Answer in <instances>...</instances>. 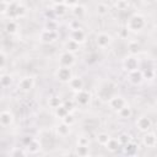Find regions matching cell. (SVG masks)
<instances>
[{
  "label": "cell",
  "instance_id": "30",
  "mask_svg": "<svg viewBox=\"0 0 157 157\" xmlns=\"http://www.w3.org/2000/svg\"><path fill=\"white\" fill-rule=\"evenodd\" d=\"M96 11H97V13H98L99 16H104V15L108 13V6H107L105 4H103V2H101V4L97 5Z\"/></svg>",
  "mask_w": 157,
  "mask_h": 157
},
{
  "label": "cell",
  "instance_id": "10",
  "mask_svg": "<svg viewBox=\"0 0 157 157\" xmlns=\"http://www.w3.org/2000/svg\"><path fill=\"white\" fill-rule=\"evenodd\" d=\"M128 80L130 83L132 85H140L144 80V75H142V70H132V71H129V75H128Z\"/></svg>",
  "mask_w": 157,
  "mask_h": 157
},
{
  "label": "cell",
  "instance_id": "16",
  "mask_svg": "<svg viewBox=\"0 0 157 157\" xmlns=\"http://www.w3.org/2000/svg\"><path fill=\"white\" fill-rule=\"evenodd\" d=\"M56 132H58V135L61 136V137L67 136V135L70 134V125H67L66 123L61 121L60 124L56 125Z\"/></svg>",
  "mask_w": 157,
  "mask_h": 157
},
{
  "label": "cell",
  "instance_id": "26",
  "mask_svg": "<svg viewBox=\"0 0 157 157\" xmlns=\"http://www.w3.org/2000/svg\"><path fill=\"white\" fill-rule=\"evenodd\" d=\"M85 12H86V10H85V7H83L82 5L76 4L75 6H72V13H74V16L81 18V17L85 15Z\"/></svg>",
  "mask_w": 157,
  "mask_h": 157
},
{
  "label": "cell",
  "instance_id": "1",
  "mask_svg": "<svg viewBox=\"0 0 157 157\" xmlns=\"http://www.w3.org/2000/svg\"><path fill=\"white\" fill-rule=\"evenodd\" d=\"M145 18L144 16L139 15V13H135L132 16H130L126 21V28L131 32H139L141 31L144 27H145Z\"/></svg>",
  "mask_w": 157,
  "mask_h": 157
},
{
  "label": "cell",
  "instance_id": "28",
  "mask_svg": "<svg viewBox=\"0 0 157 157\" xmlns=\"http://www.w3.org/2000/svg\"><path fill=\"white\" fill-rule=\"evenodd\" d=\"M109 139H110V136H109L107 132H101V134H98L97 137H96L97 142H98L99 145H102V146H105V144L109 141Z\"/></svg>",
  "mask_w": 157,
  "mask_h": 157
},
{
  "label": "cell",
  "instance_id": "35",
  "mask_svg": "<svg viewBox=\"0 0 157 157\" xmlns=\"http://www.w3.org/2000/svg\"><path fill=\"white\" fill-rule=\"evenodd\" d=\"M69 27H70L71 31H74V29H78V28H81V23H80L78 20H71V21L69 22Z\"/></svg>",
  "mask_w": 157,
  "mask_h": 157
},
{
  "label": "cell",
  "instance_id": "9",
  "mask_svg": "<svg viewBox=\"0 0 157 157\" xmlns=\"http://www.w3.org/2000/svg\"><path fill=\"white\" fill-rule=\"evenodd\" d=\"M109 107L114 110H119L120 108H123L124 105H126V101L124 99V97L121 96H114V97H110L109 101Z\"/></svg>",
  "mask_w": 157,
  "mask_h": 157
},
{
  "label": "cell",
  "instance_id": "38",
  "mask_svg": "<svg viewBox=\"0 0 157 157\" xmlns=\"http://www.w3.org/2000/svg\"><path fill=\"white\" fill-rule=\"evenodd\" d=\"M25 13H26V9H25V6H22L21 4H18L17 10H16V17H22Z\"/></svg>",
  "mask_w": 157,
  "mask_h": 157
},
{
  "label": "cell",
  "instance_id": "6",
  "mask_svg": "<svg viewBox=\"0 0 157 157\" xmlns=\"http://www.w3.org/2000/svg\"><path fill=\"white\" fill-rule=\"evenodd\" d=\"M110 43H112V37L108 33L102 32V33H98L97 34V37H96V44H97L98 48L104 49V48L109 47Z\"/></svg>",
  "mask_w": 157,
  "mask_h": 157
},
{
  "label": "cell",
  "instance_id": "22",
  "mask_svg": "<svg viewBox=\"0 0 157 157\" xmlns=\"http://www.w3.org/2000/svg\"><path fill=\"white\" fill-rule=\"evenodd\" d=\"M65 49H66L67 52H70V53H75V52L78 50V43H76L75 40H72V39L70 38L69 40L65 42Z\"/></svg>",
  "mask_w": 157,
  "mask_h": 157
},
{
  "label": "cell",
  "instance_id": "2",
  "mask_svg": "<svg viewBox=\"0 0 157 157\" xmlns=\"http://www.w3.org/2000/svg\"><path fill=\"white\" fill-rule=\"evenodd\" d=\"M55 77L60 81V82H69L70 78L72 77V72L71 69L69 66H60L56 72H55Z\"/></svg>",
  "mask_w": 157,
  "mask_h": 157
},
{
  "label": "cell",
  "instance_id": "44",
  "mask_svg": "<svg viewBox=\"0 0 157 157\" xmlns=\"http://www.w3.org/2000/svg\"><path fill=\"white\" fill-rule=\"evenodd\" d=\"M67 7H72V6H75L76 4H77V0H65V2H64Z\"/></svg>",
  "mask_w": 157,
  "mask_h": 157
},
{
  "label": "cell",
  "instance_id": "12",
  "mask_svg": "<svg viewBox=\"0 0 157 157\" xmlns=\"http://www.w3.org/2000/svg\"><path fill=\"white\" fill-rule=\"evenodd\" d=\"M12 121H13V114L10 110H2L0 113V124L2 128L11 125Z\"/></svg>",
  "mask_w": 157,
  "mask_h": 157
},
{
  "label": "cell",
  "instance_id": "40",
  "mask_svg": "<svg viewBox=\"0 0 157 157\" xmlns=\"http://www.w3.org/2000/svg\"><path fill=\"white\" fill-rule=\"evenodd\" d=\"M63 121H64V123H66L67 125H70V126H71V125L74 124L75 119H74V117H72V115H71V114L69 113V114H67V115H66V117H65V118L63 119Z\"/></svg>",
  "mask_w": 157,
  "mask_h": 157
},
{
  "label": "cell",
  "instance_id": "17",
  "mask_svg": "<svg viewBox=\"0 0 157 157\" xmlns=\"http://www.w3.org/2000/svg\"><path fill=\"white\" fill-rule=\"evenodd\" d=\"M117 114L119 115L120 119H129V118H131V115H132V109L126 104V105H124L123 108H120L119 110H117Z\"/></svg>",
  "mask_w": 157,
  "mask_h": 157
},
{
  "label": "cell",
  "instance_id": "49",
  "mask_svg": "<svg viewBox=\"0 0 157 157\" xmlns=\"http://www.w3.org/2000/svg\"><path fill=\"white\" fill-rule=\"evenodd\" d=\"M148 1H153V0H148Z\"/></svg>",
  "mask_w": 157,
  "mask_h": 157
},
{
  "label": "cell",
  "instance_id": "14",
  "mask_svg": "<svg viewBox=\"0 0 157 157\" xmlns=\"http://www.w3.org/2000/svg\"><path fill=\"white\" fill-rule=\"evenodd\" d=\"M67 83H69L70 88H71L72 91H75V92H77V91H80V90L83 88V80H82L81 77H78V76L71 77Z\"/></svg>",
  "mask_w": 157,
  "mask_h": 157
},
{
  "label": "cell",
  "instance_id": "15",
  "mask_svg": "<svg viewBox=\"0 0 157 157\" xmlns=\"http://www.w3.org/2000/svg\"><path fill=\"white\" fill-rule=\"evenodd\" d=\"M142 142L146 147H153L157 144V137H156L155 134H151V132L146 131V134L142 136Z\"/></svg>",
  "mask_w": 157,
  "mask_h": 157
},
{
  "label": "cell",
  "instance_id": "46",
  "mask_svg": "<svg viewBox=\"0 0 157 157\" xmlns=\"http://www.w3.org/2000/svg\"><path fill=\"white\" fill-rule=\"evenodd\" d=\"M63 104L66 107V109H67V110H71V109H72V107H74V104H72V102H71V101H70V102L64 101V102H63Z\"/></svg>",
  "mask_w": 157,
  "mask_h": 157
},
{
  "label": "cell",
  "instance_id": "33",
  "mask_svg": "<svg viewBox=\"0 0 157 157\" xmlns=\"http://www.w3.org/2000/svg\"><path fill=\"white\" fill-rule=\"evenodd\" d=\"M9 6H10V1L7 0H1L0 1V12L2 16H5L9 11Z\"/></svg>",
  "mask_w": 157,
  "mask_h": 157
},
{
  "label": "cell",
  "instance_id": "19",
  "mask_svg": "<svg viewBox=\"0 0 157 157\" xmlns=\"http://www.w3.org/2000/svg\"><path fill=\"white\" fill-rule=\"evenodd\" d=\"M17 28H18V26H17V23L13 21V20H10V21H7L6 22V25H5V32L7 33V34H13V33H16L17 32Z\"/></svg>",
  "mask_w": 157,
  "mask_h": 157
},
{
  "label": "cell",
  "instance_id": "43",
  "mask_svg": "<svg viewBox=\"0 0 157 157\" xmlns=\"http://www.w3.org/2000/svg\"><path fill=\"white\" fill-rule=\"evenodd\" d=\"M25 155H27V152L23 151V150H18V148H16L15 151L10 152V156H25Z\"/></svg>",
  "mask_w": 157,
  "mask_h": 157
},
{
  "label": "cell",
  "instance_id": "41",
  "mask_svg": "<svg viewBox=\"0 0 157 157\" xmlns=\"http://www.w3.org/2000/svg\"><path fill=\"white\" fill-rule=\"evenodd\" d=\"M117 7H118V10H125L128 7V2L125 0H118Z\"/></svg>",
  "mask_w": 157,
  "mask_h": 157
},
{
  "label": "cell",
  "instance_id": "29",
  "mask_svg": "<svg viewBox=\"0 0 157 157\" xmlns=\"http://www.w3.org/2000/svg\"><path fill=\"white\" fill-rule=\"evenodd\" d=\"M128 49H129V53H130V54L135 55V54L139 53V50H140V45H139L137 42L131 40V42H129V44H128Z\"/></svg>",
  "mask_w": 157,
  "mask_h": 157
},
{
  "label": "cell",
  "instance_id": "32",
  "mask_svg": "<svg viewBox=\"0 0 157 157\" xmlns=\"http://www.w3.org/2000/svg\"><path fill=\"white\" fill-rule=\"evenodd\" d=\"M118 140H119V142H120L121 146H125L126 144L130 142V135L126 134V132H123V134H120V135L118 136Z\"/></svg>",
  "mask_w": 157,
  "mask_h": 157
},
{
  "label": "cell",
  "instance_id": "39",
  "mask_svg": "<svg viewBox=\"0 0 157 157\" xmlns=\"http://www.w3.org/2000/svg\"><path fill=\"white\" fill-rule=\"evenodd\" d=\"M128 34H129V29L126 28V26H125L124 28H120V29H119V37H120L121 39L128 38Z\"/></svg>",
  "mask_w": 157,
  "mask_h": 157
},
{
  "label": "cell",
  "instance_id": "23",
  "mask_svg": "<svg viewBox=\"0 0 157 157\" xmlns=\"http://www.w3.org/2000/svg\"><path fill=\"white\" fill-rule=\"evenodd\" d=\"M11 82H12V77L10 76V74H1V77H0V85H1V87L2 88H6V87H9L10 85H11Z\"/></svg>",
  "mask_w": 157,
  "mask_h": 157
},
{
  "label": "cell",
  "instance_id": "13",
  "mask_svg": "<svg viewBox=\"0 0 157 157\" xmlns=\"http://www.w3.org/2000/svg\"><path fill=\"white\" fill-rule=\"evenodd\" d=\"M70 38H71L72 40H75L76 43L81 44V43H83V42L86 40V33L82 31V28L74 29V31H71V33H70Z\"/></svg>",
  "mask_w": 157,
  "mask_h": 157
},
{
  "label": "cell",
  "instance_id": "7",
  "mask_svg": "<svg viewBox=\"0 0 157 157\" xmlns=\"http://www.w3.org/2000/svg\"><path fill=\"white\" fill-rule=\"evenodd\" d=\"M59 63H60V66H69L71 67L75 63V56H74V53H70V52H64L60 54V58H59Z\"/></svg>",
  "mask_w": 157,
  "mask_h": 157
},
{
  "label": "cell",
  "instance_id": "18",
  "mask_svg": "<svg viewBox=\"0 0 157 157\" xmlns=\"http://www.w3.org/2000/svg\"><path fill=\"white\" fill-rule=\"evenodd\" d=\"M120 146H121V145H120L119 140H118V139H114V137H110V139H109V141L105 144L107 150H108V151H110V152H115V151H118Z\"/></svg>",
  "mask_w": 157,
  "mask_h": 157
},
{
  "label": "cell",
  "instance_id": "47",
  "mask_svg": "<svg viewBox=\"0 0 157 157\" xmlns=\"http://www.w3.org/2000/svg\"><path fill=\"white\" fill-rule=\"evenodd\" d=\"M53 2H54V5H55V4H64L65 0H53Z\"/></svg>",
  "mask_w": 157,
  "mask_h": 157
},
{
  "label": "cell",
  "instance_id": "5",
  "mask_svg": "<svg viewBox=\"0 0 157 157\" xmlns=\"http://www.w3.org/2000/svg\"><path fill=\"white\" fill-rule=\"evenodd\" d=\"M58 32L56 31H53V29H43L39 34V38L43 43H53L58 39Z\"/></svg>",
  "mask_w": 157,
  "mask_h": 157
},
{
  "label": "cell",
  "instance_id": "34",
  "mask_svg": "<svg viewBox=\"0 0 157 157\" xmlns=\"http://www.w3.org/2000/svg\"><path fill=\"white\" fill-rule=\"evenodd\" d=\"M123 148H124V153L131 155V153H134V151L136 150V146H135L134 144L129 142V144H126V145H125V147H123Z\"/></svg>",
  "mask_w": 157,
  "mask_h": 157
},
{
  "label": "cell",
  "instance_id": "31",
  "mask_svg": "<svg viewBox=\"0 0 157 157\" xmlns=\"http://www.w3.org/2000/svg\"><path fill=\"white\" fill-rule=\"evenodd\" d=\"M88 153H90L88 146L77 145V147H76V155H78V156H87Z\"/></svg>",
  "mask_w": 157,
  "mask_h": 157
},
{
  "label": "cell",
  "instance_id": "45",
  "mask_svg": "<svg viewBox=\"0 0 157 157\" xmlns=\"http://www.w3.org/2000/svg\"><path fill=\"white\" fill-rule=\"evenodd\" d=\"M33 140V137H31V136H25L23 139H22V142H23V145L25 146H28L29 145V142Z\"/></svg>",
  "mask_w": 157,
  "mask_h": 157
},
{
  "label": "cell",
  "instance_id": "48",
  "mask_svg": "<svg viewBox=\"0 0 157 157\" xmlns=\"http://www.w3.org/2000/svg\"><path fill=\"white\" fill-rule=\"evenodd\" d=\"M155 129H156V132H157V123H156V126H155Z\"/></svg>",
  "mask_w": 157,
  "mask_h": 157
},
{
  "label": "cell",
  "instance_id": "20",
  "mask_svg": "<svg viewBox=\"0 0 157 157\" xmlns=\"http://www.w3.org/2000/svg\"><path fill=\"white\" fill-rule=\"evenodd\" d=\"M66 9H67V6L65 4H55L53 7V11H54L55 16H64L67 11Z\"/></svg>",
  "mask_w": 157,
  "mask_h": 157
},
{
  "label": "cell",
  "instance_id": "42",
  "mask_svg": "<svg viewBox=\"0 0 157 157\" xmlns=\"http://www.w3.org/2000/svg\"><path fill=\"white\" fill-rule=\"evenodd\" d=\"M0 61H1V64H0V66H1V70H4V67H5V64H6V54H5V52H4V50L0 53Z\"/></svg>",
  "mask_w": 157,
  "mask_h": 157
},
{
  "label": "cell",
  "instance_id": "21",
  "mask_svg": "<svg viewBox=\"0 0 157 157\" xmlns=\"http://www.w3.org/2000/svg\"><path fill=\"white\" fill-rule=\"evenodd\" d=\"M48 104H49L50 108L55 109V108H58L59 105L63 104V101H61V98L59 96H50L49 99H48Z\"/></svg>",
  "mask_w": 157,
  "mask_h": 157
},
{
  "label": "cell",
  "instance_id": "27",
  "mask_svg": "<svg viewBox=\"0 0 157 157\" xmlns=\"http://www.w3.org/2000/svg\"><path fill=\"white\" fill-rule=\"evenodd\" d=\"M142 75H144V78L146 80H153L156 76V71L153 70V67H145L142 70Z\"/></svg>",
  "mask_w": 157,
  "mask_h": 157
},
{
  "label": "cell",
  "instance_id": "36",
  "mask_svg": "<svg viewBox=\"0 0 157 157\" xmlns=\"http://www.w3.org/2000/svg\"><path fill=\"white\" fill-rule=\"evenodd\" d=\"M88 144H90V139H88L87 136H83V135H81V136H78V137H77V145L88 146Z\"/></svg>",
  "mask_w": 157,
  "mask_h": 157
},
{
  "label": "cell",
  "instance_id": "25",
  "mask_svg": "<svg viewBox=\"0 0 157 157\" xmlns=\"http://www.w3.org/2000/svg\"><path fill=\"white\" fill-rule=\"evenodd\" d=\"M67 114H69V110L66 109V107H65L64 104H61V105H59L58 108H55V115H56L58 118H60L61 120H63Z\"/></svg>",
  "mask_w": 157,
  "mask_h": 157
},
{
  "label": "cell",
  "instance_id": "3",
  "mask_svg": "<svg viewBox=\"0 0 157 157\" xmlns=\"http://www.w3.org/2000/svg\"><path fill=\"white\" fill-rule=\"evenodd\" d=\"M34 86V78L32 76H25L18 81V90L22 92H29Z\"/></svg>",
  "mask_w": 157,
  "mask_h": 157
},
{
  "label": "cell",
  "instance_id": "8",
  "mask_svg": "<svg viewBox=\"0 0 157 157\" xmlns=\"http://www.w3.org/2000/svg\"><path fill=\"white\" fill-rule=\"evenodd\" d=\"M123 66H124V69L128 70V71L136 70L137 66H139V60L136 59L135 55L130 54L129 56H126V58L124 59V61H123Z\"/></svg>",
  "mask_w": 157,
  "mask_h": 157
},
{
  "label": "cell",
  "instance_id": "4",
  "mask_svg": "<svg viewBox=\"0 0 157 157\" xmlns=\"http://www.w3.org/2000/svg\"><path fill=\"white\" fill-rule=\"evenodd\" d=\"M91 101V94L88 91L86 90H80L75 93V102L78 104V105H87Z\"/></svg>",
  "mask_w": 157,
  "mask_h": 157
},
{
  "label": "cell",
  "instance_id": "11",
  "mask_svg": "<svg viewBox=\"0 0 157 157\" xmlns=\"http://www.w3.org/2000/svg\"><path fill=\"white\" fill-rule=\"evenodd\" d=\"M136 126H137V129H139L140 131L146 132V131H148V130L151 129L152 121H151V119L147 118V117H140V118L136 120Z\"/></svg>",
  "mask_w": 157,
  "mask_h": 157
},
{
  "label": "cell",
  "instance_id": "24",
  "mask_svg": "<svg viewBox=\"0 0 157 157\" xmlns=\"http://www.w3.org/2000/svg\"><path fill=\"white\" fill-rule=\"evenodd\" d=\"M27 148H28V152H29V153H37V152L39 151V148H40V144H39L38 140L33 139V140L29 142V145L27 146Z\"/></svg>",
  "mask_w": 157,
  "mask_h": 157
},
{
  "label": "cell",
  "instance_id": "37",
  "mask_svg": "<svg viewBox=\"0 0 157 157\" xmlns=\"http://www.w3.org/2000/svg\"><path fill=\"white\" fill-rule=\"evenodd\" d=\"M56 26H58V23L52 18V20H48L47 21V23H45V28L47 29H53V31H56Z\"/></svg>",
  "mask_w": 157,
  "mask_h": 157
}]
</instances>
